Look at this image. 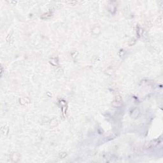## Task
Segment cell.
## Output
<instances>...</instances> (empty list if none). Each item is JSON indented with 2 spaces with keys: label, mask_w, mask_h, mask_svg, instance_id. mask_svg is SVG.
Returning <instances> with one entry per match:
<instances>
[{
  "label": "cell",
  "mask_w": 163,
  "mask_h": 163,
  "mask_svg": "<svg viewBox=\"0 0 163 163\" xmlns=\"http://www.w3.org/2000/svg\"><path fill=\"white\" fill-rule=\"evenodd\" d=\"M139 114H140V112H139V110L138 108H135L133 109V110L131 112V117L135 119V118H137L138 117H139Z\"/></svg>",
  "instance_id": "3957f363"
},
{
  "label": "cell",
  "mask_w": 163,
  "mask_h": 163,
  "mask_svg": "<svg viewBox=\"0 0 163 163\" xmlns=\"http://www.w3.org/2000/svg\"><path fill=\"white\" fill-rule=\"evenodd\" d=\"M159 143V141L158 139H155V140H153V141L149 142L147 145V149H152V148L155 147V146H157V145Z\"/></svg>",
  "instance_id": "7a4b0ae2"
},
{
  "label": "cell",
  "mask_w": 163,
  "mask_h": 163,
  "mask_svg": "<svg viewBox=\"0 0 163 163\" xmlns=\"http://www.w3.org/2000/svg\"><path fill=\"white\" fill-rule=\"evenodd\" d=\"M122 100L120 98V96H117L116 100L112 103V105L115 107H120L122 106Z\"/></svg>",
  "instance_id": "6da1fadb"
}]
</instances>
